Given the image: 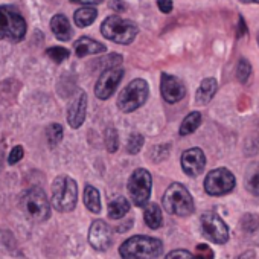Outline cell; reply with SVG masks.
Masks as SVG:
<instances>
[{
    "label": "cell",
    "mask_w": 259,
    "mask_h": 259,
    "mask_svg": "<svg viewBox=\"0 0 259 259\" xmlns=\"http://www.w3.org/2000/svg\"><path fill=\"white\" fill-rule=\"evenodd\" d=\"M157 7L163 14H169L172 11V2H171V0H157Z\"/></svg>",
    "instance_id": "cell-33"
},
{
    "label": "cell",
    "mask_w": 259,
    "mask_h": 259,
    "mask_svg": "<svg viewBox=\"0 0 259 259\" xmlns=\"http://www.w3.org/2000/svg\"><path fill=\"white\" fill-rule=\"evenodd\" d=\"M23 154H25V151H23V148H22L20 145L14 147V148L11 150L10 156H8V163H10V165H16V163H19V162L23 159Z\"/></svg>",
    "instance_id": "cell-30"
},
{
    "label": "cell",
    "mask_w": 259,
    "mask_h": 259,
    "mask_svg": "<svg viewBox=\"0 0 259 259\" xmlns=\"http://www.w3.org/2000/svg\"><path fill=\"white\" fill-rule=\"evenodd\" d=\"M111 5H113V8H114L116 11H122V10H125V5H123V2H120V0H113Z\"/></svg>",
    "instance_id": "cell-36"
},
{
    "label": "cell",
    "mask_w": 259,
    "mask_h": 259,
    "mask_svg": "<svg viewBox=\"0 0 259 259\" xmlns=\"http://www.w3.org/2000/svg\"><path fill=\"white\" fill-rule=\"evenodd\" d=\"M85 111H87V95L84 92H81L69 107L67 120L72 128H79L84 123Z\"/></svg>",
    "instance_id": "cell-15"
},
{
    "label": "cell",
    "mask_w": 259,
    "mask_h": 259,
    "mask_svg": "<svg viewBox=\"0 0 259 259\" xmlns=\"http://www.w3.org/2000/svg\"><path fill=\"white\" fill-rule=\"evenodd\" d=\"M144 220L148 224L150 229H160L163 224V217H162V210L159 207V204L156 203H147L145 212H144Z\"/></svg>",
    "instance_id": "cell-19"
},
{
    "label": "cell",
    "mask_w": 259,
    "mask_h": 259,
    "mask_svg": "<svg viewBox=\"0 0 259 259\" xmlns=\"http://www.w3.org/2000/svg\"><path fill=\"white\" fill-rule=\"evenodd\" d=\"M160 90H162V96L166 102L169 104H176L180 99H183V96L186 95V87L185 84L177 78L172 76L169 73H163L162 75V81H160Z\"/></svg>",
    "instance_id": "cell-12"
},
{
    "label": "cell",
    "mask_w": 259,
    "mask_h": 259,
    "mask_svg": "<svg viewBox=\"0 0 259 259\" xmlns=\"http://www.w3.org/2000/svg\"><path fill=\"white\" fill-rule=\"evenodd\" d=\"M242 4H259V0H241Z\"/></svg>",
    "instance_id": "cell-37"
},
{
    "label": "cell",
    "mask_w": 259,
    "mask_h": 259,
    "mask_svg": "<svg viewBox=\"0 0 259 259\" xmlns=\"http://www.w3.org/2000/svg\"><path fill=\"white\" fill-rule=\"evenodd\" d=\"M105 51V46L96 40H92L89 37H82L78 41H75V54L78 57H85L92 54H101Z\"/></svg>",
    "instance_id": "cell-18"
},
{
    "label": "cell",
    "mask_w": 259,
    "mask_h": 259,
    "mask_svg": "<svg viewBox=\"0 0 259 259\" xmlns=\"http://www.w3.org/2000/svg\"><path fill=\"white\" fill-rule=\"evenodd\" d=\"M142 145H144V138L141 135H132V136H130V139H128L126 150H128L130 154H136V153L141 151Z\"/></svg>",
    "instance_id": "cell-28"
},
{
    "label": "cell",
    "mask_w": 259,
    "mask_h": 259,
    "mask_svg": "<svg viewBox=\"0 0 259 259\" xmlns=\"http://www.w3.org/2000/svg\"><path fill=\"white\" fill-rule=\"evenodd\" d=\"M165 259H195V257L191 251L179 248V250H172L171 253H168Z\"/></svg>",
    "instance_id": "cell-31"
},
{
    "label": "cell",
    "mask_w": 259,
    "mask_h": 259,
    "mask_svg": "<svg viewBox=\"0 0 259 259\" xmlns=\"http://www.w3.org/2000/svg\"><path fill=\"white\" fill-rule=\"evenodd\" d=\"M26 34V22L19 11L0 7V38L20 41Z\"/></svg>",
    "instance_id": "cell-7"
},
{
    "label": "cell",
    "mask_w": 259,
    "mask_h": 259,
    "mask_svg": "<svg viewBox=\"0 0 259 259\" xmlns=\"http://www.w3.org/2000/svg\"><path fill=\"white\" fill-rule=\"evenodd\" d=\"M138 26L130 22L125 20L119 16H111L107 17L102 25H101V32L105 38L117 43V45H130L133 43V40L138 35Z\"/></svg>",
    "instance_id": "cell-3"
},
{
    "label": "cell",
    "mask_w": 259,
    "mask_h": 259,
    "mask_svg": "<svg viewBox=\"0 0 259 259\" xmlns=\"http://www.w3.org/2000/svg\"><path fill=\"white\" fill-rule=\"evenodd\" d=\"M48 57L52 60V61H55V63H63L64 60H67L69 58V55H70V52L67 51V49H64V48H51V49H48Z\"/></svg>",
    "instance_id": "cell-26"
},
{
    "label": "cell",
    "mask_w": 259,
    "mask_h": 259,
    "mask_svg": "<svg viewBox=\"0 0 259 259\" xmlns=\"http://www.w3.org/2000/svg\"><path fill=\"white\" fill-rule=\"evenodd\" d=\"M151 188H153L151 174L144 168L136 169L128 180V194L132 197L133 203L139 207L148 203L151 195Z\"/></svg>",
    "instance_id": "cell-8"
},
{
    "label": "cell",
    "mask_w": 259,
    "mask_h": 259,
    "mask_svg": "<svg viewBox=\"0 0 259 259\" xmlns=\"http://www.w3.org/2000/svg\"><path fill=\"white\" fill-rule=\"evenodd\" d=\"M162 250L163 244L160 239L138 235L126 239L120 245L119 253L123 259H156L157 256H160Z\"/></svg>",
    "instance_id": "cell-1"
},
{
    "label": "cell",
    "mask_w": 259,
    "mask_h": 259,
    "mask_svg": "<svg viewBox=\"0 0 259 259\" xmlns=\"http://www.w3.org/2000/svg\"><path fill=\"white\" fill-rule=\"evenodd\" d=\"M150 95V89L145 79H135L130 82L117 98V107L123 113H132L142 107Z\"/></svg>",
    "instance_id": "cell-6"
},
{
    "label": "cell",
    "mask_w": 259,
    "mask_h": 259,
    "mask_svg": "<svg viewBox=\"0 0 259 259\" xmlns=\"http://www.w3.org/2000/svg\"><path fill=\"white\" fill-rule=\"evenodd\" d=\"M48 141L51 145H57L61 139H63V126L60 123H51L48 126Z\"/></svg>",
    "instance_id": "cell-25"
},
{
    "label": "cell",
    "mask_w": 259,
    "mask_h": 259,
    "mask_svg": "<svg viewBox=\"0 0 259 259\" xmlns=\"http://www.w3.org/2000/svg\"><path fill=\"white\" fill-rule=\"evenodd\" d=\"M201 229L206 238L215 244H224L229 239V229L220 215L215 212H206L201 217Z\"/></svg>",
    "instance_id": "cell-10"
},
{
    "label": "cell",
    "mask_w": 259,
    "mask_h": 259,
    "mask_svg": "<svg viewBox=\"0 0 259 259\" xmlns=\"http://www.w3.org/2000/svg\"><path fill=\"white\" fill-rule=\"evenodd\" d=\"M245 23H244V19L242 17H239V29H238V37H242L244 34H245Z\"/></svg>",
    "instance_id": "cell-35"
},
{
    "label": "cell",
    "mask_w": 259,
    "mask_h": 259,
    "mask_svg": "<svg viewBox=\"0 0 259 259\" xmlns=\"http://www.w3.org/2000/svg\"><path fill=\"white\" fill-rule=\"evenodd\" d=\"M84 203H85V207L93 212V213H98L101 210V195H99V191L90 185L85 186L84 189Z\"/></svg>",
    "instance_id": "cell-20"
},
{
    "label": "cell",
    "mask_w": 259,
    "mask_h": 259,
    "mask_svg": "<svg viewBox=\"0 0 259 259\" xmlns=\"http://www.w3.org/2000/svg\"><path fill=\"white\" fill-rule=\"evenodd\" d=\"M128 210H130V203L123 197H117L108 204V217L113 220H119V218L125 217L128 213Z\"/></svg>",
    "instance_id": "cell-22"
},
{
    "label": "cell",
    "mask_w": 259,
    "mask_h": 259,
    "mask_svg": "<svg viewBox=\"0 0 259 259\" xmlns=\"http://www.w3.org/2000/svg\"><path fill=\"white\" fill-rule=\"evenodd\" d=\"M195 251V259H213V251L207 244H198Z\"/></svg>",
    "instance_id": "cell-29"
},
{
    "label": "cell",
    "mask_w": 259,
    "mask_h": 259,
    "mask_svg": "<svg viewBox=\"0 0 259 259\" xmlns=\"http://www.w3.org/2000/svg\"><path fill=\"white\" fill-rule=\"evenodd\" d=\"M51 29L55 34V37L61 41H67L72 38V28L69 25V20L63 14H57L51 20Z\"/></svg>",
    "instance_id": "cell-17"
},
{
    "label": "cell",
    "mask_w": 259,
    "mask_h": 259,
    "mask_svg": "<svg viewBox=\"0 0 259 259\" xmlns=\"http://www.w3.org/2000/svg\"><path fill=\"white\" fill-rule=\"evenodd\" d=\"M251 76V66L247 60H239L238 63V67H236V78L239 82L245 84L248 81V78Z\"/></svg>",
    "instance_id": "cell-24"
},
{
    "label": "cell",
    "mask_w": 259,
    "mask_h": 259,
    "mask_svg": "<svg viewBox=\"0 0 259 259\" xmlns=\"http://www.w3.org/2000/svg\"><path fill=\"white\" fill-rule=\"evenodd\" d=\"M247 189H248L253 195L259 197V172L253 174V176L248 179V182H247Z\"/></svg>",
    "instance_id": "cell-32"
},
{
    "label": "cell",
    "mask_w": 259,
    "mask_h": 259,
    "mask_svg": "<svg viewBox=\"0 0 259 259\" xmlns=\"http://www.w3.org/2000/svg\"><path fill=\"white\" fill-rule=\"evenodd\" d=\"M20 207L26 218H29L34 223L46 221L51 215V203L45 191L40 188L28 189L20 198Z\"/></svg>",
    "instance_id": "cell-2"
},
{
    "label": "cell",
    "mask_w": 259,
    "mask_h": 259,
    "mask_svg": "<svg viewBox=\"0 0 259 259\" xmlns=\"http://www.w3.org/2000/svg\"><path fill=\"white\" fill-rule=\"evenodd\" d=\"M257 43H259V35H257Z\"/></svg>",
    "instance_id": "cell-38"
},
{
    "label": "cell",
    "mask_w": 259,
    "mask_h": 259,
    "mask_svg": "<svg viewBox=\"0 0 259 259\" xmlns=\"http://www.w3.org/2000/svg\"><path fill=\"white\" fill-rule=\"evenodd\" d=\"M96 10L92 8V7H84V8H79L76 13H75V25L79 26V28H85V26H90L95 19H96Z\"/></svg>",
    "instance_id": "cell-23"
},
{
    "label": "cell",
    "mask_w": 259,
    "mask_h": 259,
    "mask_svg": "<svg viewBox=\"0 0 259 259\" xmlns=\"http://www.w3.org/2000/svg\"><path fill=\"white\" fill-rule=\"evenodd\" d=\"M122 76H123V70L122 69H119V67H108L99 76V79L96 82V87H95V95L99 99H108L114 93V90H116L117 84L120 82Z\"/></svg>",
    "instance_id": "cell-11"
},
{
    "label": "cell",
    "mask_w": 259,
    "mask_h": 259,
    "mask_svg": "<svg viewBox=\"0 0 259 259\" xmlns=\"http://www.w3.org/2000/svg\"><path fill=\"white\" fill-rule=\"evenodd\" d=\"M89 241L92 247L99 251H105L111 247V232L105 221L96 220L92 223V227L89 232Z\"/></svg>",
    "instance_id": "cell-13"
},
{
    "label": "cell",
    "mask_w": 259,
    "mask_h": 259,
    "mask_svg": "<svg viewBox=\"0 0 259 259\" xmlns=\"http://www.w3.org/2000/svg\"><path fill=\"white\" fill-rule=\"evenodd\" d=\"M78 188L75 180L60 176L52 183V206L60 212H70L76 206Z\"/></svg>",
    "instance_id": "cell-4"
},
{
    "label": "cell",
    "mask_w": 259,
    "mask_h": 259,
    "mask_svg": "<svg viewBox=\"0 0 259 259\" xmlns=\"http://www.w3.org/2000/svg\"><path fill=\"white\" fill-rule=\"evenodd\" d=\"M105 145H107V150L110 153H114L119 147V138H117V133L114 128H108L107 133H105Z\"/></svg>",
    "instance_id": "cell-27"
},
{
    "label": "cell",
    "mask_w": 259,
    "mask_h": 259,
    "mask_svg": "<svg viewBox=\"0 0 259 259\" xmlns=\"http://www.w3.org/2000/svg\"><path fill=\"white\" fill-rule=\"evenodd\" d=\"M218 90V82L215 78H206L201 81L198 90H197V95H195V99H197V104L200 105H206L212 101V98L215 96Z\"/></svg>",
    "instance_id": "cell-16"
},
{
    "label": "cell",
    "mask_w": 259,
    "mask_h": 259,
    "mask_svg": "<svg viewBox=\"0 0 259 259\" xmlns=\"http://www.w3.org/2000/svg\"><path fill=\"white\" fill-rule=\"evenodd\" d=\"M162 203H163V207L166 209V212H169L172 215L188 217V215H191L194 212L192 195L180 183H172L166 189Z\"/></svg>",
    "instance_id": "cell-5"
},
{
    "label": "cell",
    "mask_w": 259,
    "mask_h": 259,
    "mask_svg": "<svg viewBox=\"0 0 259 259\" xmlns=\"http://www.w3.org/2000/svg\"><path fill=\"white\" fill-rule=\"evenodd\" d=\"M73 4H81V5H98L102 0H72Z\"/></svg>",
    "instance_id": "cell-34"
},
{
    "label": "cell",
    "mask_w": 259,
    "mask_h": 259,
    "mask_svg": "<svg viewBox=\"0 0 259 259\" xmlns=\"http://www.w3.org/2000/svg\"><path fill=\"white\" fill-rule=\"evenodd\" d=\"M233 188H235V176L226 168L213 169L204 179V191L212 197L226 195Z\"/></svg>",
    "instance_id": "cell-9"
},
{
    "label": "cell",
    "mask_w": 259,
    "mask_h": 259,
    "mask_svg": "<svg viewBox=\"0 0 259 259\" xmlns=\"http://www.w3.org/2000/svg\"><path fill=\"white\" fill-rule=\"evenodd\" d=\"M204 166H206V156L200 148H191L182 154V168L186 176L197 177L203 172Z\"/></svg>",
    "instance_id": "cell-14"
},
{
    "label": "cell",
    "mask_w": 259,
    "mask_h": 259,
    "mask_svg": "<svg viewBox=\"0 0 259 259\" xmlns=\"http://www.w3.org/2000/svg\"><path fill=\"white\" fill-rule=\"evenodd\" d=\"M200 123H201V113L200 111H192V113H189L185 119H183V122H182V125H180V136H188V135H192L195 130L200 126Z\"/></svg>",
    "instance_id": "cell-21"
}]
</instances>
